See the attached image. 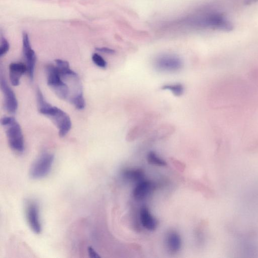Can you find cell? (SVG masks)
<instances>
[{"label": "cell", "mask_w": 258, "mask_h": 258, "mask_svg": "<svg viewBox=\"0 0 258 258\" xmlns=\"http://www.w3.org/2000/svg\"><path fill=\"white\" fill-rule=\"evenodd\" d=\"M39 110L41 113L49 118L59 130L61 137L65 136L72 127L71 119L68 114L60 108L52 106L45 99L41 91L37 92Z\"/></svg>", "instance_id": "1"}, {"label": "cell", "mask_w": 258, "mask_h": 258, "mask_svg": "<svg viewBox=\"0 0 258 258\" xmlns=\"http://www.w3.org/2000/svg\"><path fill=\"white\" fill-rule=\"evenodd\" d=\"M1 124L5 127L9 146L17 153H22L24 150V138L21 127L15 118L4 117L1 120Z\"/></svg>", "instance_id": "2"}, {"label": "cell", "mask_w": 258, "mask_h": 258, "mask_svg": "<svg viewBox=\"0 0 258 258\" xmlns=\"http://www.w3.org/2000/svg\"><path fill=\"white\" fill-rule=\"evenodd\" d=\"M46 70L47 83L50 88L60 99L69 100L70 96L69 86L62 78L55 65H48Z\"/></svg>", "instance_id": "3"}, {"label": "cell", "mask_w": 258, "mask_h": 258, "mask_svg": "<svg viewBox=\"0 0 258 258\" xmlns=\"http://www.w3.org/2000/svg\"><path fill=\"white\" fill-rule=\"evenodd\" d=\"M54 158V155L52 154L42 155L31 166L30 177L33 179H40L46 177L51 170Z\"/></svg>", "instance_id": "4"}, {"label": "cell", "mask_w": 258, "mask_h": 258, "mask_svg": "<svg viewBox=\"0 0 258 258\" xmlns=\"http://www.w3.org/2000/svg\"><path fill=\"white\" fill-rule=\"evenodd\" d=\"M25 214L26 221L32 230L36 234H39L42 230L40 218L38 204L35 201L28 199L25 203Z\"/></svg>", "instance_id": "5"}, {"label": "cell", "mask_w": 258, "mask_h": 258, "mask_svg": "<svg viewBox=\"0 0 258 258\" xmlns=\"http://www.w3.org/2000/svg\"><path fill=\"white\" fill-rule=\"evenodd\" d=\"M22 40L23 52L27 73L31 79H33L36 63V55L35 51L32 48L29 37L25 32L23 33Z\"/></svg>", "instance_id": "6"}, {"label": "cell", "mask_w": 258, "mask_h": 258, "mask_svg": "<svg viewBox=\"0 0 258 258\" xmlns=\"http://www.w3.org/2000/svg\"><path fill=\"white\" fill-rule=\"evenodd\" d=\"M0 85H1V89L4 95V105L6 109L10 113H15L18 108V102L15 94L9 87L5 78L2 77L0 80Z\"/></svg>", "instance_id": "7"}, {"label": "cell", "mask_w": 258, "mask_h": 258, "mask_svg": "<svg viewBox=\"0 0 258 258\" xmlns=\"http://www.w3.org/2000/svg\"><path fill=\"white\" fill-rule=\"evenodd\" d=\"M156 65L160 70L171 71L179 69L182 63L177 55L167 54L159 56L156 60Z\"/></svg>", "instance_id": "8"}, {"label": "cell", "mask_w": 258, "mask_h": 258, "mask_svg": "<svg viewBox=\"0 0 258 258\" xmlns=\"http://www.w3.org/2000/svg\"><path fill=\"white\" fill-rule=\"evenodd\" d=\"M154 189V185L151 182L141 181L133 190V197L137 201L142 200L147 198Z\"/></svg>", "instance_id": "9"}, {"label": "cell", "mask_w": 258, "mask_h": 258, "mask_svg": "<svg viewBox=\"0 0 258 258\" xmlns=\"http://www.w3.org/2000/svg\"><path fill=\"white\" fill-rule=\"evenodd\" d=\"M9 77L11 84L17 87L21 76L26 72V65L22 63H12L9 65Z\"/></svg>", "instance_id": "10"}, {"label": "cell", "mask_w": 258, "mask_h": 258, "mask_svg": "<svg viewBox=\"0 0 258 258\" xmlns=\"http://www.w3.org/2000/svg\"><path fill=\"white\" fill-rule=\"evenodd\" d=\"M140 220L142 225L149 231H155L157 226V221L146 206H143L140 209Z\"/></svg>", "instance_id": "11"}, {"label": "cell", "mask_w": 258, "mask_h": 258, "mask_svg": "<svg viewBox=\"0 0 258 258\" xmlns=\"http://www.w3.org/2000/svg\"><path fill=\"white\" fill-rule=\"evenodd\" d=\"M167 245L169 251L173 253L178 252L181 247L182 242L179 235L176 232H170L167 237Z\"/></svg>", "instance_id": "12"}, {"label": "cell", "mask_w": 258, "mask_h": 258, "mask_svg": "<svg viewBox=\"0 0 258 258\" xmlns=\"http://www.w3.org/2000/svg\"><path fill=\"white\" fill-rule=\"evenodd\" d=\"M55 66L58 69L62 78L76 73L70 68L69 64L67 61L61 59H56L55 60Z\"/></svg>", "instance_id": "13"}, {"label": "cell", "mask_w": 258, "mask_h": 258, "mask_svg": "<svg viewBox=\"0 0 258 258\" xmlns=\"http://www.w3.org/2000/svg\"><path fill=\"white\" fill-rule=\"evenodd\" d=\"M162 90L170 91L177 97L182 96L184 93V87L181 84H169L163 86Z\"/></svg>", "instance_id": "14"}, {"label": "cell", "mask_w": 258, "mask_h": 258, "mask_svg": "<svg viewBox=\"0 0 258 258\" xmlns=\"http://www.w3.org/2000/svg\"><path fill=\"white\" fill-rule=\"evenodd\" d=\"M123 176L129 180H139L142 179L143 173L140 170L128 169L124 171Z\"/></svg>", "instance_id": "15"}, {"label": "cell", "mask_w": 258, "mask_h": 258, "mask_svg": "<svg viewBox=\"0 0 258 258\" xmlns=\"http://www.w3.org/2000/svg\"><path fill=\"white\" fill-rule=\"evenodd\" d=\"M148 160L150 164L153 165L161 166L166 165V162L154 152H151L148 154Z\"/></svg>", "instance_id": "16"}, {"label": "cell", "mask_w": 258, "mask_h": 258, "mask_svg": "<svg viewBox=\"0 0 258 258\" xmlns=\"http://www.w3.org/2000/svg\"><path fill=\"white\" fill-rule=\"evenodd\" d=\"M92 59L94 63L102 68H105L107 63L103 57L98 53H95L93 55Z\"/></svg>", "instance_id": "17"}, {"label": "cell", "mask_w": 258, "mask_h": 258, "mask_svg": "<svg viewBox=\"0 0 258 258\" xmlns=\"http://www.w3.org/2000/svg\"><path fill=\"white\" fill-rule=\"evenodd\" d=\"M10 45L9 42L5 39H3L0 48V56H2L9 51Z\"/></svg>", "instance_id": "18"}, {"label": "cell", "mask_w": 258, "mask_h": 258, "mask_svg": "<svg viewBox=\"0 0 258 258\" xmlns=\"http://www.w3.org/2000/svg\"><path fill=\"white\" fill-rule=\"evenodd\" d=\"M96 50L97 51L107 54H113L115 52V51L106 47L97 48H96Z\"/></svg>", "instance_id": "19"}, {"label": "cell", "mask_w": 258, "mask_h": 258, "mask_svg": "<svg viewBox=\"0 0 258 258\" xmlns=\"http://www.w3.org/2000/svg\"><path fill=\"white\" fill-rule=\"evenodd\" d=\"M88 251L91 258H97L101 257L99 254L93 248L91 247H89Z\"/></svg>", "instance_id": "20"}, {"label": "cell", "mask_w": 258, "mask_h": 258, "mask_svg": "<svg viewBox=\"0 0 258 258\" xmlns=\"http://www.w3.org/2000/svg\"><path fill=\"white\" fill-rule=\"evenodd\" d=\"M258 0H246V4H250L258 1Z\"/></svg>", "instance_id": "21"}]
</instances>
